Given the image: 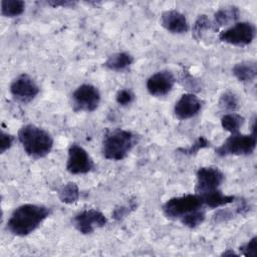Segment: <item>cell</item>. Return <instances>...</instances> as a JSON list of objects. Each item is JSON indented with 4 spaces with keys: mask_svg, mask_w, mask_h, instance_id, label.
Returning a JSON list of instances; mask_svg holds the SVG:
<instances>
[{
    "mask_svg": "<svg viewBox=\"0 0 257 257\" xmlns=\"http://www.w3.org/2000/svg\"><path fill=\"white\" fill-rule=\"evenodd\" d=\"M49 214V208L43 205L30 203L20 205L10 215L7 229L15 236H27L35 231Z\"/></svg>",
    "mask_w": 257,
    "mask_h": 257,
    "instance_id": "6da1fadb",
    "label": "cell"
},
{
    "mask_svg": "<svg viewBox=\"0 0 257 257\" xmlns=\"http://www.w3.org/2000/svg\"><path fill=\"white\" fill-rule=\"evenodd\" d=\"M18 140L24 152L33 159L46 157L53 148V138L42 127L28 123L18 132Z\"/></svg>",
    "mask_w": 257,
    "mask_h": 257,
    "instance_id": "7a4b0ae2",
    "label": "cell"
},
{
    "mask_svg": "<svg viewBox=\"0 0 257 257\" xmlns=\"http://www.w3.org/2000/svg\"><path fill=\"white\" fill-rule=\"evenodd\" d=\"M136 142V135L131 131L116 128L107 132L102 140V156L106 160L121 161L132 151Z\"/></svg>",
    "mask_w": 257,
    "mask_h": 257,
    "instance_id": "3957f363",
    "label": "cell"
},
{
    "mask_svg": "<svg viewBox=\"0 0 257 257\" xmlns=\"http://www.w3.org/2000/svg\"><path fill=\"white\" fill-rule=\"evenodd\" d=\"M256 143V134L254 133L249 135L240 133L231 134V136L216 149V154L219 157L251 155L255 151Z\"/></svg>",
    "mask_w": 257,
    "mask_h": 257,
    "instance_id": "277c9868",
    "label": "cell"
},
{
    "mask_svg": "<svg viewBox=\"0 0 257 257\" xmlns=\"http://www.w3.org/2000/svg\"><path fill=\"white\" fill-rule=\"evenodd\" d=\"M204 204L199 194H187L169 199L162 207L164 215L169 219H181L186 214L203 208Z\"/></svg>",
    "mask_w": 257,
    "mask_h": 257,
    "instance_id": "5b68a950",
    "label": "cell"
},
{
    "mask_svg": "<svg viewBox=\"0 0 257 257\" xmlns=\"http://www.w3.org/2000/svg\"><path fill=\"white\" fill-rule=\"evenodd\" d=\"M256 35V27L253 23L242 21L236 22L229 28L219 33L221 42L234 46H247L253 42Z\"/></svg>",
    "mask_w": 257,
    "mask_h": 257,
    "instance_id": "8992f818",
    "label": "cell"
},
{
    "mask_svg": "<svg viewBox=\"0 0 257 257\" xmlns=\"http://www.w3.org/2000/svg\"><path fill=\"white\" fill-rule=\"evenodd\" d=\"M72 106L76 111H93L100 102V92L98 88L89 83L79 85L71 95Z\"/></svg>",
    "mask_w": 257,
    "mask_h": 257,
    "instance_id": "52a82bcc",
    "label": "cell"
},
{
    "mask_svg": "<svg viewBox=\"0 0 257 257\" xmlns=\"http://www.w3.org/2000/svg\"><path fill=\"white\" fill-rule=\"evenodd\" d=\"M107 218L100 211L95 209H86L76 214L72 219V224L75 229L83 234L88 235L98 228L106 225Z\"/></svg>",
    "mask_w": 257,
    "mask_h": 257,
    "instance_id": "ba28073f",
    "label": "cell"
},
{
    "mask_svg": "<svg viewBox=\"0 0 257 257\" xmlns=\"http://www.w3.org/2000/svg\"><path fill=\"white\" fill-rule=\"evenodd\" d=\"M9 90L14 99L27 103L37 96L39 93V86L30 75L22 73L13 79Z\"/></svg>",
    "mask_w": 257,
    "mask_h": 257,
    "instance_id": "9c48e42d",
    "label": "cell"
},
{
    "mask_svg": "<svg viewBox=\"0 0 257 257\" xmlns=\"http://www.w3.org/2000/svg\"><path fill=\"white\" fill-rule=\"evenodd\" d=\"M93 161L89 154L79 145L71 144L68 148L66 170L72 175L86 174L93 169Z\"/></svg>",
    "mask_w": 257,
    "mask_h": 257,
    "instance_id": "30bf717a",
    "label": "cell"
},
{
    "mask_svg": "<svg viewBox=\"0 0 257 257\" xmlns=\"http://www.w3.org/2000/svg\"><path fill=\"white\" fill-rule=\"evenodd\" d=\"M197 182L195 192L199 195L218 190L224 181V174L222 171L213 166L201 167L197 171Z\"/></svg>",
    "mask_w": 257,
    "mask_h": 257,
    "instance_id": "8fae6325",
    "label": "cell"
},
{
    "mask_svg": "<svg viewBox=\"0 0 257 257\" xmlns=\"http://www.w3.org/2000/svg\"><path fill=\"white\" fill-rule=\"evenodd\" d=\"M176 82L174 74L169 70H161L152 74L147 80V89L153 96H164L174 87Z\"/></svg>",
    "mask_w": 257,
    "mask_h": 257,
    "instance_id": "7c38bea8",
    "label": "cell"
},
{
    "mask_svg": "<svg viewBox=\"0 0 257 257\" xmlns=\"http://www.w3.org/2000/svg\"><path fill=\"white\" fill-rule=\"evenodd\" d=\"M201 108V99L196 94L188 92L181 95V97L177 100L174 106V113L178 119L185 120L198 114Z\"/></svg>",
    "mask_w": 257,
    "mask_h": 257,
    "instance_id": "4fadbf2b",
    "label": "cell"
},
{
    "mask_svg": "<svg viewBox=\"0 0 257 257\" xmlns=\"http://www.w3.org/2000/svg\"><path fill=\"white\" fill-rule=\"evenodd\" d=\"M161 24L169 32L183 34L188 32L189 23L186 16L178 10H167L161 15Z\"/></svg>",
    "mask_w": 257,
    "mask_h": 257,
    "instance_id": "5bb4252c",
    "label": "cell"
},
{
    "mask_svg": "<svg viewBox=\"0 0 257 257\" xmlns=\"http://www.w3.org/2000/svg\"><path fill=\"white\" fill-rule=\"evenodd\" d=\"M239 16H240V11L236 6L221 8L214 13V18L212 21V29L214 31H217L220 27L228 25L232 22H236Z\"/></svg>",
    "mask_w": 257,
    "mask_h": 257,
    "instance_id": "9a60e30c",
    "label": "cell"
},
{
    "mask_svg": "<svg viewBox=\"0 0 257 257\" xmlns=\"http://www.w3.org/2000/svg\"><path fill=\"white\" fill-rule=\"evenodd\" d=\"M232 73L241 82H252L257 75V64L252 60L238 62L233 66Z\"/></svg>",
    "mask_w": 257,
    "mask_h": 257,
    "instance_id": "2e32d148",
    "label": "cell"
},
{
    "mask_svg": "<svg viewBox=\"0 0 257 257\" xmlns=\"http://www.w3.org/2000/svg\"><path fill=\"white\" fill-rule=\"evenodd\" d=\"M197 194V193H196ZM203 201L204 206L210 209H217L219 207L226 206L228 204L233 203L236 200V197L233 195H225L219 189L208 192L200 195Z\"/></svg>",
    "mask_w": 257,
    "mask_h": 257,
    "instance_id": "e0dca14e",
    "label": "cell"
},
{
    "mask_svg": "<svg viewBox=\"0 0 257 257\" xmlns=\"http://www.w3.org/2000/svg\"><path fill=\"white\" fill-rule=\"evenodd\" d=\"M135 59L134 56L127 52H116L107 57L103 65L112 71H124L133 63Z\"/></svg>",
    "mask_w": 257,
    "mask_h": 257,
    "instance_id": "ac0fdd59",
    "label": "cell"
},
{
    "mask_svg": "<svg viewBox=\"0 0 257 257\" xmlns=\"http://www.w3.org/2000/svg\"><path fill=\"white\" fill-rule=\"evenodd\" d=\"M244 120L245 119L241 114L236 112H228L221 117V125L226 132H229L230 134H236L239 133L241 126L244 123Z\"/></svg>",
    "mask_w": 257,
    "mask_h": 257,
    "instance_id": "d6986e66",
    "label": "cell"
},
{
    "mask_svg": "<svg viewBox=\"0 0 257 257\" xmlns=\"http://www.w3.org/2000/svg\"><path fill=\"white\" fill-rule=\"evenodd\" d=\"M80 196L78 186L74 182H68L58 191V198L64 204H73L78 201Z\"/></svg>",
    "mask_w": 257,
    "mask_h": 257,
    "instance_id": "ffe728a7",
    "label": "cell"
},
{
    "mask_svg": "<svg viewBox=\"0 0 257 257\" xmlns=\"http://www.w3.org/2000/svg\"><path fill=\"white\" fill-rule=\"evenodd\" d=\"M25 3L22 0H2L1 14L5 17L13 18L21 15L24 12Z\"/></svg>",
    "mask_w": 257,
    "mask_h": 257,
    "instance_id": "44dd1931",
    "label": "cell"
},
{
    "mask_svg": "<svg viewBox=\"0 0 257 257\" xmlns=\"http://www.w3.org/2000/svg\"><path fill=\"white\" fill-rule=\"evenodd\" d=\"M212 28V21L209 19V17L206 14H201L198 16L196 21L193 24L192 27V36L196 40L202 39L206 31Z\"/></svg>",
    "mask_w": 257,
    "mask_h": 257,
    "instance_id": "7402d4cb",
    "label": "cell"
},
{
    "mask_svg": "<svg viewBox=\"0 0 257 257\" xmlns=\"http://www.w3.org/2000/svg\"><path fill=\"white\" fill-rule=\"evenodd\" d=\"M205 219H206L205 210L203 208H200L186 214L180 219V221L184 226L193 229L200 226L205 221Z\"/></svg>",
    "mask_w": 257,
    "mask_h": 257,
    "instance_id": "603a6c76",
    "label": "cell"
},
{
    "mask_svg": "<svg viewBox=\"0 0 257 257\" xmlns=\"http://www.w3.org/2000/svg\"><path fill=\"white\" fill-rule=\"evenodd\" d=\"M219 106L223 110L227 111V113L234 112L239 106V100L237 95L230 90L223 92L219 98Z\"/></svg>",
    "mask_w": 257,
    "mask_h": 257,
    "instance_id": "cb8c5ba5",
    "label": "cell"
},
{
    "mask_svg": "<svg viewBox=\"0 0 257 257\" xmlns=\"http://www.w3.org/2000/svg\"><path fill=\"white\" fill-rule=\"evenodd\" d=\"M210 146V142L205 137H200L192 146H190L188 149H179L183 154L186 155H195L200 150L208 148Z\"/></svg>",
    "mask_w": 257,
    "mask_h": 257,
    "instance_id": "d4e9b609",
    "label": "cell"
},
{
    "mask_svg": "<svg viewBox=\"0 0 257 257\" xmlns=\"http://www.w3.org/2000/svg\"><path fill=\"white\" fill-rule=\"evenodd\" d=\"M134 99H135V94L128 88L119 89L115 94V101L121 106L131 104L134 101Z\"/></svg>",
    "mask_w": 257,
    "mask_h": 257,
    "instance_id": "484cf974",
    "label": "cell"
},
{
    "mask_svg": "<svg viewBox=\"0 0 257 257\" xmlns=\"http://www.w3.org/2000/svg\"><path fill=\"white\" fill-rule=\"evenodd\" d=\"M240 254L246 257H255L257 254V237L254 236L248 242L239 247Z\"/></svg>",
    "mask_w": 257,
    "mask_h": 257,
    "instance_id": "4316f807",
    "label": "cell"
},
{
    "mask_svg": "<svg viewBox=\"0 0 257 257\" xmlns=\"http://www.w3.org/2000/svg\"><path fill=\"white\" fill-rule=\"evenodd\" d=\"M14 142V137L8 133H5L4 131L1 132L0 136V152L1 154L5 153L7 150H9Z\"/></svg>",
    "mask_w": 257,
    "mask_h": 257,
    "instance_id": "83f0119b",
    "label": "cell"
},
{
    "mask_svg": "<svg viewBox=\"0 0 257 257\" xmlns=\"http://www.w3.org/2000/svg\"><path fill=\"white\" fill-rule=\"evenodd\" d=\"M135 206L132 205L131 203L127 205H122V206H118L114 209L113 213H112V217L115 220H120L122 218H124V216H126L132 210H134Z\"/></svg>",
    "mask_w": 257,
    "mask_h": 257,
    "instance_id": "f1b7e54d",
    "label": "cell"
},
{
    "mask_svg": "<svg viewBox=\"0 0 257 257\" xmlns=\"http://www.w3.org/2000/svg\"><path fill=\"white\" fill-rule=\"evenodd\" d=\"M47 4L52 7H59V6L70 7V6H73L75 3L71 2V1H48Z\"/></svg>",
    "mask_w": 257,
    "mask_h": 257,
    "instance_id": "f546056e",
    "label": "cell"
},
{
    "mask_svg": "<svg viewBox=\"0 0 257 257\" xmlns=\"http://www.w3.org/2000/svg\"><path fill=\"white\" fill-rule=\"evenodd\" d=\"M222 255H223V256H228V255H237V254L234 253L233 251H225V252L222 253Z\"/></svg>",
    "mask_w": 257,
    "mask_h": 257,
    "instance_id": "4dcf8cb0",
    "label": "cell"
}]
</instances>
